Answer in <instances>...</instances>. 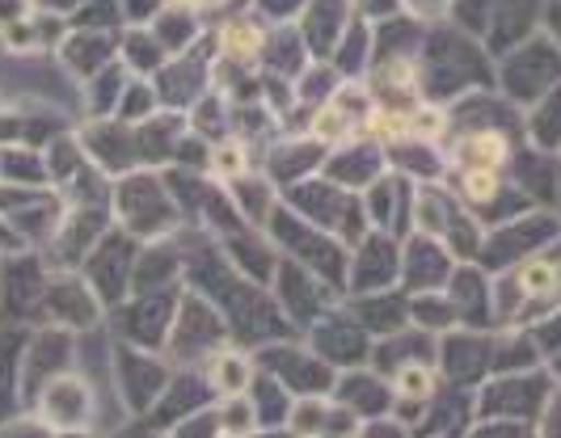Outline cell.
<instances>
[{
  "instance_id": "1",
  "label": "cell",
  "mask_w": 561,
  "mask_h": 438,
  "mask_svg": "<svg viewBox=\"0 0 561 438\" xmlns=\"http://www.w3.org/2000/svg\"><path fill=\"white\" fill-rule=\"evenodd\" d=\"M561 77V51L553 47V38H533L524 47H515V55L503 64V84L515 102H540L549 89H558Z\"/></svg>"
},
{
  "instance_id": "2",
  "label": "cell",
  "mask_w": 561,
  "mask_h": 438,
  "mask_svg": "<svg viewBox=\"0 0 561 438\" xmlns=\"http://www.w3.org/2000/svg\"><path fill=\"white\" fill-rule=\"evenodd\" d=\"M448 287V300L456 308V316H460V325H490L494 321V287L473 262L451 266Z\"/></svg>"
},
{
  "instance_id": "3",
  "label": "cell",
  "mask_w": 561,
  "mask_h": 438,
  "mask_svg": "<svg viewBox=\"0 0 561 438\" xmlns=\"http://www.w3.org/2000/svg\"><path fill=\"white\" fill-rule=\"evenodd\" d=\"M451 266H456L451 249L444 245L439 237H426V232H419V245H414V253L401 262L410 291H439V287L451 278Z\"/></svg>"
},
{
  "instance_id": "4",
  "label": "cell",
  "mask_w": 561,
  "mask_h": 438,
  "mask_svg": "<svg viewBox=\"0 0 561 438\" xmlns=\"http://www.w3.org/2000/svg\"><path fill=\"white\" fill-rule=\"evenodd\" d=\"M451 164L456 169H499L503 173V164H511V139L494 127L465 131L451 143Z\"/></svg>"
},
{
  "instance_id": "5",
  "label": "cell",
  "mask_w": 561,
  "mask_h": 438,
  "mask_svg": "<svg viewBox=\"0 0 561 438\" xmlns=\"http://www.w3.org/2000/svg\"><path fill=\"white\" fill-rule=\"evenodd\" d=\"M506 191H511V186L503 182L499 169H456V194H460V203H469L481 216H485Z\"/></svg>"
},
{
  "instance_id": "6",
  "label": "cell",
  "mask_w": 561,
  "mask_h": 438,
  "mask_svg": "<svg viewBox=\"0 0 561 438\" xmlns=\"http://www.w3.org/2000/svg\"><path fill=\"white\" fill-rule=\"evenodd\" d=\"M528 131H533L536 148H545V152H558L561 148V84H558V97H553V89L540 97Z\"/></svg>"
},
{
  "instance_id": "7",
  "label": "cell",
  "mask_w": 561,
  "mask_h": 438,
  "mask_svg": "<svg viewBox=\"0 0 561 438\" xmlns=\"http://www.w3.org/2000/svg\"><path fill=\"white\" fill-rule=\"evenodd\" d=\"M220 51H225L228 59L250 64V59H257V51H262V30L253 26L250 18H232V22H225V30H220Z\"/></svg>"
},
{
  "instance_id": "8",
  "label": "cell",
  "mask_w": 561,
  "mask_h": 438,
  "mask_svg": "<svg viewBox=\"0 0 561 438\" xmlns=\"http://www.w3.org/2000/svg\"><path fill=\"white\" fill-rule=\"evenodd\" d=\"M211 383H216V392H225V396H241V392L250 388V362L237 355V350L216 355L211 358Z\"/></svg>"
},
{
  "instance_id": "9",
  "label": "cell",
  "mask_w": 561,
  "mask_h": 438,
  "mask_svg": "<svg viewBox=\"0 0 561 438\" xmlns=\"http://www.w3.org/2000/svg\"><path fill=\"white\" fill-rule=\"evenodd\" d=\"M245 148L241 143H220L216 152H211V169L220 173V177H241L245 173V157H241Z\"/></svg>"
},
{
  "instance_id": "10",
  "label": "cell",
  "mask_w": 561,
  "mask_h": 438,
  "mask_svg": "<svg viewBox=\"0 0 561 438\" xmlns=\"http://www.w3.org/2000/svg\"><path fill=\"white\" fill-rule=\"evenodd\" d=\"M291 430H300V435H317V430H325V413L312 410V405H300L296 417H291Z\"/></svg>"
},
{
  "instance_id": "11",
  "label": "cell",
  "mask_w": 561,
  "mask_h": 438,
  "mask_svg": "<svg viewBox=\"0 0 561 438\" xmlns=\"http://www.w3.org/2000/svg\"><path fill=\"white\" fill-rule=\"evenodd\" d=\"M405 4H410V9L419 13V18H426V22H435V18H444V13H448L451 0H405Z\"/></svg>"
},
{
  "instance_id": "12",
  "label": "cell",
  "mask_w": 561,
  "mask_h": 438,
  "mask_svg": "<svg viewBox=\"0 0 561 438\" xmlns=\"http://www.w3.org/2000/svg\"><path fill=\"white\" fill-rule=\"evenodd\" d=\"M545 18H549V38H553V47L561 51V0H549Z\"/></svg>"
},
{
  "instance_id": "13",
  "label": "cell",
  "mask_w": 561,
  "mask_h": 438,
  "mask_svg": "<svg viewBox=\"0 0 561 438\" xmlns=\"http://www.w3.org/2000/svg\"><path fill=\"white\" fill-rule=\"evenodd\" d=\"M182 4H186V9H216L220 0H182Z\"/></svg>"
}]
</instances>
